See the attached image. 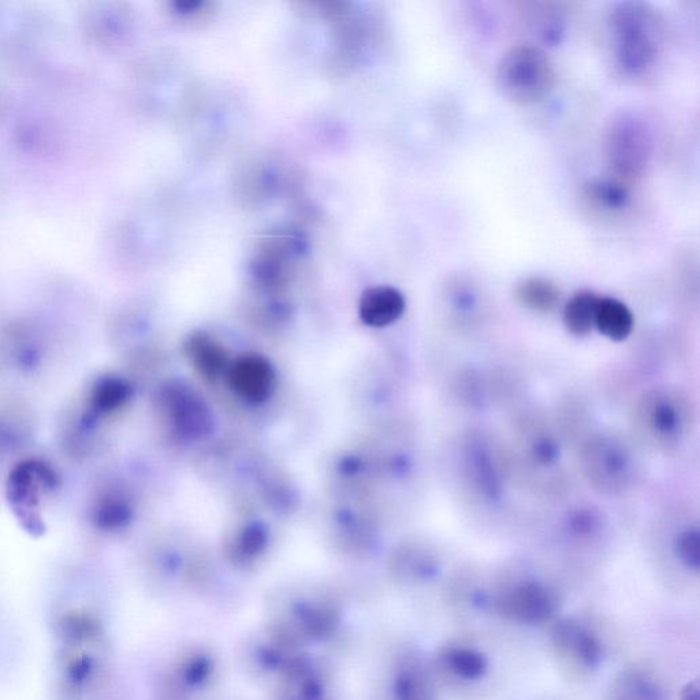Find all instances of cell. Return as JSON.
Listing matches in <instances>:
<instances>
[{"mask_svg":"<svg viewBox=\"0 0 700 700\" xmlns=\"http://www.w3.org/2000/svg\"><path fill=\"white\" fill-rule=\"evenodd\" d=\"M610 44L618 69L634 80H646L664 51V29L655 11L644 3H621L609 18Z\"/></svg>","mask_w":700,"mask_h":700,"instance_id":"cell-1","label":"cell"},{"mask_svg":"<svg viewBox=\"0 0 700 700\" xmlns=\"http://www.w3.org/2000/svg\"><path fill=\"white\" fill-rule=\"evenodd\" d=\"M497 85L510 102L532 106L553 91L556 69L542 48L519 44L506 51L498 63Z\"/></svg>","mask_w":700,"mask_h":700,"instance_id":"cell-2","label":"cell"},{"mask_svg":"<svg viewBox=\"0 0 700 700\" xmlns=\"http://www.w3.org/2000/svg\"><path fill=\"white\" fill-rule=\"evenodd\" d=\"M610 166L614 180L628 185L643 173L649 159V137L638 119L623 117L614 122L609 133Z\"/></svg>","mask_w":700,"mask_h":700,"instance_id":"cell-3","label":"cell"},{"mask_svg":"<svg viewBox=\"0 0 700 700\" xmlns=\"http://www.w3.org/2000/svg\"><path fill=\"white\" fill-rule=\"evenodd\" d=\"M230 386L248 401H263L274 386V372L268 361L256 355L242 356L229 371Z\"/></svg>","mask_w":700,"mask_h":700,"instance_id":"cell-4","label":"cell"},{"mask_svg":"<svg viewBox=\"0 0 700 700\" xmlns=\"http://www.w3.org/2000/svg\"><path fill=\"white\" fill-rule=\"evenodd\" d=\"M175 430L182 437L195 439L203 437L211 428L210 413L200 398L188 392L184 387L170 389L166 397Z\"/></svg>","mask_w":700,"mask_h":700,"instance_id":"cell-5","label":"cell"},{"mask_svg":"<svg viewBox=\"0 0 700 700\" xmlns=\"http://www.w3.org/2000/svg\"><path fill=\"white\" fill-rule=\"evenodd\" d=\"M407 308L404 294L392 286H376L366 290L360 300V318L371 327L396 323Z\"/></svg>","mask_w":700,"mask_h":700,"instance_id":"cell-6","label":"cell"},{"mask_svg":"<svg viewBox=\"0 0 700 700\" xmlns=\"http://www.w3.org/2000/svg\"><path fill=\"white\" fill-rule=\"evenodd\" d=\"M505 614L521 621H539L549 617L554 610V599L547 588L539 584L521 586L506 595Z\"/></svg>","mask_w":700,"mask_h":700,"instance_id":"cell-7","label":"cell"},{"mask_svg":"<svg viewBox=\"0 0 700 700\" xmlns=\"http://www.w3.org/2000/svg\"><path fill=\"white\" fill-rule=\"evenodd\" d=\"M635 319L623 301L613 297H599L595 329L610 341L623 342L634 330Z\"/></svg>","mask_w":700,"mask_h":700,"instance_id":"cell-8","label":"cell"},{"mask_svg":"<svg viewBox=\"0 0 700 700\" xmlns=\"http://www.w3.org/2000/svg\"><path fill=\"white\" fill-rule=\"evenodd\" d=\"M186 353L196 370L206 379L214 381L225 370V349L206 334L193 335L191 340L186 342Z\"/></svg>","mask_w":700,"mask_h":700,"instance_id":"cell-9","label":"cell"},{"mask_svg":"<svg viewBox=\"0 0 700 700\" xmlns=\"http://www.w3.org/2000/svg\"><path fill=\"white\" fill-rule=\"evenodd\" d=\"M598 300V294L582 290L568 301L564 308V325L569 333L586 337L595 329Z\"/></svg>","mask_w":700,"mask_h":700,"instance_id":"cell-10","label":"cell"},{"mask_svg":"<svg viewBox=\"0 0 700 700\" xmlns=\"http://www.w3.org/2000/svg\"><path fill=\"white\" fill-rule=\"evenodd\" d=\"M516 299L524 308L546 314L558 307L561 292L549 279L530 278L517 286Z\"/></svg>","mask_w":700,"mask_h":700,"instance_id":"cell-11","label":"cell"},{"mask_svg":"<svg viewBox=\"0 0 700 700\" xmlns=\"http://www.w3.org/2000/svg\"><path fill=\"white\" fill-rule=\"evenodd\" d=\"M591 206L605 212L623 211L631 203L628 185L617 180L595 181L586 186Z\"/></svg>","mask_w":700,"mask_h":700,"instance_id":"cell-12","label":"cell"},{"mask_svg":"<svg viewBox=\"0 0 700 700\" xmlns=\"http://www.w3.org/2000/svg\"><path fill=\"white\" fill-rule=\"evenodd\" d=\"M683 412L676 401L670 398H658L651 405L649 411V424L659 437L672 438L680 433L683 427Z\"/></svg>","mask_w":700,"mask_h":700,"instance_id":"cell-13","label":"cell"},{"mask_svg":"<svg viewBox=\"0 0 700 700\" xmlns=\"http://www.w3.org/2000/svg\"><path fill=\"white\" fill-rule=\"evenodd\" d=\"M699 542L698 528H687V530L681 531L676 542L680 560L694 571H698L699 568Z\"/></svg>","mask_w":700,"mask_h":700,"instance_id":"cell-14","label":"cell"},{"mask_svg":"<svg viewBox=\"0 0 700 700\" xmlns=\"http://www.w3.org/2000/svg\"><path fill=\"white\" fill-rule=\"evenodd\" d=\"M450 664L456 670L457 675L467 677V679L482 675L484 670L483 658L479 654L467 650L454 651L450 655Z\"/></svg>","mask_w":700,"mask_h":700,"instance_id":"cell-15","label":"cell"},{"mask_svg":"<svg viewBox=\"0 0 700 700\" xmlns=\"http://www.w3.org/2000/svg\"><path fill=\"white\" fill-rule=\"evenodd\" d=\"M266 532L258 525H252L242 532L240 536V551L244 557H253L259 554L266 546Z\"/></svg>","mask_w":700,"mask_h":700,"instance_id":"cell-16","label":"cell"},{"mask_svg":"<svg viewBox=\"0 0 700 700\" xmlns=\"http://www.w3.org/2000/svg\"><path fill=\"white\" fill-rule=\"evenodd\" d=\"M128 397V387L121 382H110L100 390V404L103 408H117Z\"/></svg>","mask_w":700,"mask_h":700,"instance_id":"cell-17","label":"cell"},{"mask_svg":"<svg viewBox=\"0 0 700 700\" xmlns=\"http://www.w3.org/2000/svg\"><path fill=\"white\" fill-rule=\"evenodd\" d=\"M568 525L576 534H590L597 528L598 519L587 510H582V512L573 513Z\"/></svg>","mask_w":700,"mask_h":700,"instance_id":"cell-18","label":"cell"},{"mask_svg":"<svg viewBox=\"0 0 700 700\" xmlns=\"http://www.w3.org/2000/svg\"><path fill=\"white\" fill-rule=\"evenodd\" d=\"M681 700H699V687L698 683H691L687 685L681 696Z\"/></svg>","mask_w":700,"mask_h":700,"instance_id":"cell-19","label":"cell"}]
</instances>
